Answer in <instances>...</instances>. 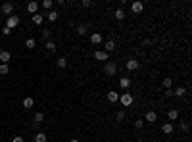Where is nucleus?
<instances>
[{
    "instance_id": "obj_10",
    "label": "nucleus",
    "mask_w": 192,
    "mask_h": 142,
    "mask_svg": "<svg viewBox=\"0 0 192 142\" xmlns=\"http://www.w3.org/2000/svg\"><path fill=\"white\" fill-rule=\"evenodd\" d=\"M10 60H12V54H10V52H8V50H0V62H2V63H8Z\"/></svg>"
},
{
    "instance_id": "obj_37",
    "label": "nucleus",
    "mask_w": 192,
    "mask_h": 142,
    "mask_svg": "<svg viewBox=\"0 0 192 142\" xmlns=\"http://www.w3.org/2000/svg\"><path fill=\"white\" fill-rule=\"evenodd\" d=\"M181 129H183V131H185V133H186V131H188V129H190V127H188V123H183V125H181Z\"/></svg>"
},
{
    "instance_id": "obj_2",
    "label": "nucleus",
    "mask_w": 192,
    "mask_h": 142,
    "mask_svg": "<svg viewBox=\"0 0 192 142\" xmlns=\"http://www.w3.org/2000/svg\"><path fill=\"white\" fill-rule=\"evenodd\" d=\"M18 25H19V17H18V15H10V17L6 19V25H4V27H8L10 31H14Z\"/></svg>"
},
{
    "instance_id": "obj_28",
    "label": "nucleus",
    "mask_w": 192,
    "mask_h": 142,
    "mask_svg": "<svg viewBox=\"0 0 192 142\" xmlns=\"http://www.w3.org/2000/svg\"><path fill=\"white\" fill-rule=\"evenodd\" d=\"M58 67H62V69H64V67H67V60H65V58H58Z\"/></svg>"
},
{
    "instance_id": "obj_13",
    "label": "nucleus",
    "mask_w": 192,
    "mask_h": 142,
    "mask_svg": "<svg viewBox=\"0 0 192 142\" xmlns=\"http://www.w3.org/2000/svg\"><path fill=\"white\" fill-rule=\"evenodd\" d=\"M37 10H39V2H29L27 4V12H29V14H37Z\"/></svg>"
},
{
    "instance_id": "obj_27",
    "label": "nucleus",
    "mask_w": 192,
    "mask_h": 142,
    "mask_svg": "<svg viewBox=\"0 0 192 142\" xmlns=\"http://www.w3.org/2000/svg\"><path fill=\"white\" fill-rule=\"evenodd\" d=\"M46 50L48 52H54L56 50V42H54V40H48V42H46Z\"/></svg>"
},
{
    "instance_id": "obj_22",
    "label": "nucleus",
    "mask_w": 192,
    "mask_h": 142,
    "mask_svg": "<svg viewBox=\"0 0 192 142\" xmlns=\"http://www.w3.org/2000/svg\"><path fill=\"white\" fill-rule=\"evenodd\" d=\"M35 142H46V135H44V133H37L35 135Z\"/></svg>"
},
{
    "instance_id": "obj_31",
    "label": "nucleus",
    "mask_w": 192,
    "mask_h": 142,
    "mask_svg": "<svg viewBox=\"0 0 192 142\" xmlns=\"http://www.w3.org/2000/svg\"><path fill=\"white\" fill-rule=\"evenodd\" d=\"M35 44H37L35 39H27V40H25V46H27V48H35Z\"/></svg>"
},
{
    "instance_id": "obj_39",
    "label": "nucleus",
    "mask_w": 192,
    "mask_h": 142,
    "mask_svg": "<svg viewBox=\"0 0 192 142\" xmlns=\"http://www.w3.org/2000/svg\"><path fill=\"white\" fill-rule=\"evenodd\" d=\"M69 142H79V140H77V138H71V140H69Z\"/></svg>"
},
{
    "instance_id": "obj_11",
    "label": "nucleus",
    "mask_w": 192,
    "mask_h": 142,
    "mask_svg": "<svg viewBox=\"0 0 192 142\" xmlns=\"http://www.w3.org/2000/svg\"><path fill=\"white\" fill-rule=\"evenodd\" d=\"M173 123H163L161 125V133H163V135H171V133H173Z\"/></svg>"
},
{
    "instance_id": "obj_26",
    "label": "nucleus",
    "mask_w": 192,
    "mask_h": 142,
    "mask_svg": "<svg viewBox=\"0 0 192 142\" xmlns=\"http://www.w3.org/2000/svg\"><path fill=\"white\" fill-rule=\"evenodd\" d=\"M33 23H35V25H40V23H42V15L35 14V15H33Z\"/></svg>"
},
{
    "instance_id": "obj_7",
    "label": "nucleus",
    "mask_w": 192,
    "mask_h": 142,
    "mask_svg": "<svg viewBox=\"0 0 192 142\" xmlns=\"http://www.w3.org/2000/svg\"><path fill=\"white\" fill-rule=\"evenodd\" d=\"M131 10H133V14H140V12L144 10V4L142 2H133L131 4Z\"/></svg>"
},
{
    "instance_id": "obj_36",
    "label": "nucleus",
    "mask_w": 192,
    "mask_h": 142,
    "mask_svg": "<svg viewBox=\"0 0 192 142\" xmlns=\"http://www.w3.org/2000/svg\"><path fill=\"white\" fill-rule=\"evenodd\" d=\"M12 142H23V136H14Z\"/></svg>"
},
{
    "instance_id": "obj_18",
    "label": "nucleus",
    "mask_w": 192,
    "mask_h": 142,
    "mask_svg": "<svg viewBox=\"0 0 192 142\" xmlns=\"http://www.w3.org/2000/svg\"><path fill=\"white\" fill-rule=\"evenodd\" d=\"M33 121H35V123H42V121H44V113L42 111H37L35 117H33Z\"/></svg>"
},
{
    "instance_id": "obj_25",
    "label": "nucleus",
    "mask_w": 192,
    "mask_h": 142,
    "mask_svg": "<svg viewBox=\"0 0 192 142\" xmlns=\"http://www.w3.org/2000/svg\"><path fill=\"white\" fill-rule=\"evenodd\" d=\"M52 6H54L52 0H42V8H44V10H52Z\"/></svg>"
},
{
    "instance_id": "obj_34",
    "label": "nucleus",
    "mask_w": 192,
    "mask_h": 142,
    "mask_svg": "<svg viewBox=\"0 0 192 142\" xmlns=\"http://www.w3.org/2000/svg\"><path fill=\"white\" fill-rule=\"evenodd\" d=\"M163 94H165V98H171V96H173V90H171V88H165Z\"/></svg>"
},
{
    "instance_id": "obj_15",
    "label": "nucleus",
    "mask_w": 192,
    "mask_h": 142,
    "mask_svg": "<svg viewBox=\"0 0 192 142\" xmlns=\"http://www.w3.org/2000/svg\"><path fill=\"white\" fill-rule=\"evenodd\" d=\"M91 42H92V44H100V42H102V35H100V33H92V35H91Z\"/></svg>"
},
{
    "instance_id": "obj_40",
    "label": "nucleus",
    "mask_w": 192,
    "mask_h": 142,
    "mask_svg": "<svg viewBox=\"0 0 192 142\" xmlns=\"http://www.w3.org/2000/svg\"><path fill=\"white\" fill-rule=\"evenodd\" d=\"M0 25H2V19H0Z\"/></svg>"
},
{
    "instance_id": "obj_35",
    "label": "nucleus",
    "mask_w": 192,
    "mask_h": 142,
    "mask_svg": "<svg viewBox=\"0 0 192 142\" xmlns=\"http://www.w3.org/2000/svg\"><path fill=\"white\" fill-rule=\"evenodd\" d=\"M81 4H83L85 8H91V6H92V2H91V0H83V2H81Z\"/></svg>"
},
{
    "instance_id": "obj_12",
    "label": "nucleus",
    "mask_w": 192,
    "mask_h": 142,
    "mask_svg": "<svg viewBox=\"0 0 192 142\" xmlns=\"http://www.w3.org/2000/svg\"><path fill=\"white\" fill-rule=\"evenodd\" d=\"M138 66H140V63H138L137 60H129V62H127V69H129V71H137Z\"/></svg>"
},
{
    "instance_id": "obj_23",
    "label": "nucleus",
    "mask_w": 192,
    "mask_h": 142,
    "mask_svg": "<svg viewBox=\"0 0 192 142\" xmlns=\"http://www.w3.org/2000/svg\"><path fill=\"white\" fill-rule=\"evenodd\" d=\"M10 73V67H8V63H0V75H8Z\"/></svg>"
},
{
    "instance_id": "obj_14",
    "label": "nucleus",
    "mask_w": 192,
    "mask_h": 142,
    "mask_svg": "<svg viewBox=\"0 0 192 142\" xmlns=\"http://www.w3.org/2000/svg\"><path fill=\"white\" fill-rule=\"evenodd\" d=\"M115 50V42L113 40H108V42L104 44V52H113Z\"/></svg>"
},
{
    "instance_id": "obj_16",
    "label": "nucleus",
    "mask_w": 192,
    "mask_h": 142,
    "mask_svg": "<svg viewBox=\"0 0 192 142\" xmlns=\"http://www.w3.org/2000/svg\"><path fill=\"white\" fill-rule=\"evenodd\" d=\"M33 106H35V100H33V98H29V96H27V98L23 100V108H25V109H31Z\"/></svg>"
},
{
    "instance_id": "obj_29",
    "label": "nucleus",
    "mask_w": 192,
    "mask_h": 142,
    "mask_svg": "<svg viewBox=\"0 0 192 142\" xmlns=\"http://www.w3.org/2000/svg\"><path fill=\"white\" fill-rule=\"evenodd\" d=\"M171 84H173V81H171L169 77H165V79H163V88H171Z\"/></svg>"
},
{
    "instance_id": "obj_5",
    "label": "nucleus",
    "mask_w": 192,
    "mask_h": 142,
    "mask_svg": "<svg viewBox=\"0 0 192 142\" xmlns=\"http://www.w3.org/2000/svg\"><path fill=\"white\" fill-rule=\"evenodd\" d=\"M94 58L98 60V62H108V52H104V50H96V52H94Z\"/></svg>"
},
{
    "instance_id": "obj_9",
    "label": "nucleus",
    "mask_w": 192,
    "mask_h": 142,
    "mask_svg": "<svg viewBox=\"0 0 192 142\" xmlns=\"http://www.w3.org/2000/svg\"><path fill=\"white\" fill-rule=\"evenodd\" d=\"M108 102H112V104L119 102V92H115V90H110V92H108Z\"/></svg>"
},
{
    "instance_id": "obj_4",
    "label": "nucleus",
    "mask_w": 192,
    "mask_h": 142,
    "mask_svg": "<svg viewBox=\"0 0 192 142\" xmlns=\"http://www.w3.org/2000/svg\"><path fill=\"white\" fill-rule=\"evenodd\" d=\"M119 102H121V106H131V104H133V96L129 94V92H125V94H121L119 96Z\"/></svg>"
},
{
    "instance_id": "obj_30",
    "label": "nucleus",
    "mask_w": 192,
    "mask_h": 142,
    "mask_svg": "<svg viewBox=\"0 0 192 142\" xmlns=\"http://www.w3.org/2000/svg\"><path fill=\"white\" fill-rule=\"evenodd\" d=\"M123 17H125V12L123 10H115V19H119V21H121Z\"/></svg>"
},
{
    "instance_id": "obj_38",
    "label": "nucleus",
    "mask_w": 192,
    "mask_h": 142,
    "mask_svg": "<svg viewBox=\"0 0 192 142\" xmlns=\"http://www.w3.org/2000/svg\"><path fill=\"white\" fill-rule=\"evenodd\" d=\"M2 33H4V35H6V36H8V35H10V33H12V31H10V29H8V27H2Z\"/></svg>"
},
{
    "instance_id": "obj_3",
    "label": "nucleus",
    "mask_w": 192,
    "mask_h": 142,
    "mask_svg": "<svg viewBox=\"0 0 192 142\" xmlns=\"http://www.w3.org/2000/svg\"><path fill=\"white\" fill-rule=\"evenodd\" d=\"M14 8H15V6H14V2H4V4H2V8H0V10H2L4 14L8 15V17H10V15L14 14Z\"/></svg>"
},
{
    "instance_id": "obj_32",
    "label": "nucleus",
    "mask_w": 192,
    "mask_h": 142,
    "mask_svg": "<svg viewBox=\"0 0 192 142\" xmlns=\"http://www.w3.org/2000/svg\"><path fill=\"white\" fill-rule=\"evenodd\" d=\"M115 117H117V121H123L125 117H127V113H125L123 109H121V111H117V115H115Z\"/></svg>"
},
{
    "instance_id": "obj_33",
    "label": "nucleus",
    "mask_w": 192,
    "mask_h": 142,
    "mask_svg": "<svg viewBox=\"0 0 192 142\" xmlns=\"http://www.w3.org/2000/svg\"><path fill=\"white\" fill-rule=\"evenodd\" d=\"M134 127H137V129H142V127H144V121H142V119L134 121Z\"/></svg>"
},
{
    "instance_id": "obj_19",
    "label": "nucleus",
    "mask_w": 192,
    "mask_h": 142,
    "mask_svg": "<svg viewBox=\"0 0 192 142\" xmlns=\"http://www.w3.org/2000/svg\"><path fill=\"white\" fill-rule=\"evenodd\" d=\"M40 36H42V39H44V40H46V42H48V40H50V36H52L50 29H42V31H40Z\"/></svg>"
},
{
    "instance_id": "obj_20",
    "label": "nucleus",
    "mask_w": 192,
    "mask_h": 142,
    "mask_svg": "<svg viewBox=\"0 0 192 142\" xmlns=\"http://www.w3.org/2000/svg\"><path fill=\"white\" fill-rule=\"evenodd\" d=\"M167 117H169L171 121H175L179 117V111H177V109H169V111H167Z\"/></svg>"
},
{
    "instance_id": "obj_24",
    "label": "nucleus",
    "mask_w": 192,
    "mask_h": 142,
    "mask_svg": "<svg viewBox=\"0 0 192 142\" xmlns=\"http://www.w3.org/2000/svg\"><path fill=\"white\" fill-rule=\"evenodd\" d=\"M173 94H175V96H185V94H186V88H185V87H179L177 90H173Z\"/></svg>"
},
{
    "instance_id": "obj_8",
    "label": "nucleus",
    "mask_w": 192,
    "mask_h": 142,
    "mask_svg": "<svg viewBox=\"0 0 192 142\" xmlns=\"http://www.w3.org/2000/svg\"><path fill=\"white\" fill-rule=\"evenodd\" d=\"M88 29H91L88 23H79V25H77V33H79V35H87Z\"/></svg>"
},
{
    "instance_id": "obj_1",
    "label": "nucleus",
    "mask_w": 192,
    "mask_h": 142,
    "mask_svg": "<svg viewBox=\"0 0 192 142\" xmlns=\"http://www.w3.org/2000/svg\"><path fill=\"white\" fill-rule=\"evenodd\" d=\"M115 73H117V63H115V62H106V63H104V75L113 77Z\"/></svg>"
},
{
    "instance_id": "obj_6",
    "label": "nucleus",
    "mask_w": 192,
    "mask_h": 142,
    "mask_svg": "<svg viewBox=\"0 0 192 142\" xmlns=\"http://www.w3.org/2000/svg\"><path fill=\"white\" fill-rule=\"evenodd\" d=\"M156 119H158V113H156V111H146V115H144V123H154Z\"/></svg>"
},
{
    "instance_id": "obj_17",
    "label": "nucleus",
    "mask_w": 192,
    "mask_h": 142,
    "mask_svg": "<svg viewBox=\"0 0 192 142\" xmlns=\"http://www.w3.org/2000/svg\"><path fill=\"white\" fill-rule=\"evenodd\" d=\"M119 87L121 88H129L131 87V81L127 79V77H121V79H119Z\"/></svg>"
},
{
    "instance_id": "obj_21",
    "label": "nucleus",
    "mask_w": 192,
    "mask_h": 142,
    "mask_svg": "<svg viewBox=\"0 0 192 142\" xmlns=\"http://www.w3.org/2000/svg\"><path fill=\"white\" fill-rule=\"evenodd\" d=\"M46 17H48V21H56V19H58V12L50 10V12H48V15H46Z\"/></svg>"
}]
</instances>
